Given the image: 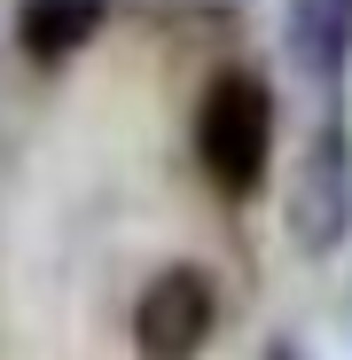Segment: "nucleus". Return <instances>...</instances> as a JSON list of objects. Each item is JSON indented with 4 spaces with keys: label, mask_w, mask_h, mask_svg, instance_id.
<instances>
[{
    "label": "nucleus",
    "mask_w": 352,
    "mask_h": 360,
    "mask_svg": "<svg viewBox=\"0 0 352 360\" xmlns=\"http://www.w3.org/2000/svg\"><path fill=\"white\" fill-rule=\"evenodd\" d=\"M282 227H289V243L306 259L344 251V235H352V134H344V117H321L306 134L298 165H289Z\"/></svg>",
    "instance_id": "f03ea898"
},
{
    "label": "nucleus",
    "mask_w": 352,
    "mask_h": 360,
    "mask_svg": "<svg viewBox=\"0 0 352 360\" xmlns=\"http://www.w3.org/2000/svg\"><path fill=\"white\" fill-rule=\"evenodd\" d=\"M110 0H16V47L32 63H71V55L102 32Z\"/></svg>",
    "instance_id": "39448f33"
},
{
    "label": "nucleus",
    "mask_w": 352,
    "mask_h": 360,
    "mask_svg": "<svg viewBox=\"0 0 352 360\" xmlns=\"http://www.w3.org/2000/svg\"><path fill=\"white\" fill-rule=\"evenodd\" d=\"M196 157L211 172V188L227 196H251L266 165H274V94L266 79L251 71H219L204 86V110H196Z\"/></svg>",
    "instance_id": "f257e3e1"
},
{
    "label": "nucleus",
    "mask_w": 352,
    "mask_h": 360,
    "mask_svg": "<svg viewBox=\"0 0 352 360\" xmlns=\"http://www.w3.org/2000/svg\"><path fill=\"white\" fill-rule=\"evenodd\" d=\"M266 360H298V345H289V337H274V345H266Z\"/></svg>",
    "instance_id": "423d86ee"
},
{
    "label": "nucleus",
    "mask_w": 352,
    "mask_h": 360,
    "mask_svg": "<svg viewBox=\"0 0 352 360\" xmlns=\"http://www.w3.org/2000/svg\"><path fill=\"white\" fill-rule=\"evenodd\" d=\"M219 329V282L204 266H164L133 297V352L141 360H196Z\"/></svg>",
    "instance_id": "7ed1b4c3"
},
{
    "label": "nucleus",
    "mask_w": 352,
    "mask_h": 360,
    "mask_svg": "<svg viewBox=\"0 0 352 360\" xmlns=\"http://www.w3.org/2000/svg\"><path fill=\"white\" fill-rule=\"evenodd\" d=\"M282 47L321 94H337V79L352 71V0H289L282 8Z\"/></svg>",
    "instance_id": "20e7f679"
}]
</instances>
